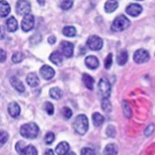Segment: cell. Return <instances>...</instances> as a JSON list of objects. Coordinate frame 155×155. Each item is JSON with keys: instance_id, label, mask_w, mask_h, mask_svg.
<instances>
[{"instance_id": "obj_41", "label": "cell", "mask_w": 155, "mask_h": 155, "mask_svg": "<svg viewBox=\"0 0 155 155\" xmlns=\"http://www.w3.org/2000/svg\"><path fill=\"white\" fill-rule=\"evenodd\" d=\"M6 57H7V54H6L5 51L3 49H0V62L1 63L5 62L6 60Z\"/></svg>"}, {"instance_id": "obj_8", "label": "cell", "mask_w": 155, "mask_h": 155, "mask_svg": "<svg viewBox=\"0 0 155 155\" xmlns=\"http://www.w3.org/2000/svg\"><path fill=\"white\" fill-rule=\"evenodd\" d=\"M34 25H35V18H34L33 15L28 14V15L24 16L22 23H21L22 30L24 32H28L33 29Z\"/></svg>"}, {"instance_id": "obj_10", "label": "cell", "mask_w": 155, "mask_h": 155, "mask_svg": "<svg viewBox=\"0 0 155 155\" xmlns=\"http://www.w3.org/2000/svg\"><path fill=\"white\" fill-rule=\"evenodd\" d=\"M142 6L138 4H130L126 8V12L131 17H138L139 15L142 12Z\"/></svg>"}, {"instance_id": "obj_23", "label": "cell", "mask_w": 155, "mask_h": 155, "mask_svg": "<svg viewBox=\"0 0 155 155\" xmlns=\"http://www.w3.org/2000/svg\"><path fill=\"white\" fill-rule=\"evenodd\" d=\"M92 121H93L94 126L100 127L104 122V117L98 112H96V113H93V115H92Z\"/></svg>"}, {"instance_id": "obj_15", "label": "cell", "mask_w": 155, "mask_h": 155, "mask_svg": "<svg viewBox=\"0 0 155 155\" xmlns=\"http://www.w3.org/2000/svg\"><path fill=\"white\" fill-rule=\"evenodd\" d=\"M70 146L66 141H62L56 147L55 152L58 155H67L69 153Z\"/></svg>"}, {"instance_id": "obj_9", "label": "cell", "mask_w": 155, "mask_h": 155, "mask_svg": "<svg viewBox=\"0 0 155 155\" xmlns=\"http://www.w3.org/2000/svg\"><path fill=\"white\" fill-rule=\"evenodd\" d=\"M60 48H61V53L63 55H65L67 58L72 57L73 54V49H74L72 43L69 42V41H63L60 44Z\"/></svg>"}, {"instance_id": "obj_32", "label": "cell", "mask_w": 155, "mask_h": 155, "mask_svg": "<svg viewBox=\"0 0 155 155\" xmlns=\"http://www.w3.org/2000/svg\"><path fill=\"white\" fill-rule=\"evenodd\" d=\"M44 110L49 115V116H52V115H54V107L53 105V104L52 103H50V102H46L44 104Z\"/></svg>"}, {"instance_id": "obj_24", "label": "cell", "mask_w": 155, "mask_h": 155, "mask_svg": "<svg viewBox=\"0 0 155 155\" xmlns=\"http://www.w3.org/2000/svg\"><path fill=\"white\" fill-rule=\"evenodd\" d=\"M20 155H37V150L32 145H28L20 152Z\"/></svg>"}, {"instance_id": "obj_31", "label": "cell", "mask_w": 155, "mask_h": 155, "mask_svg": "<svg viewBox=\"0 0 155 155\" xmlns=\"http://www.w3.org/2000/svg\"><path fill=\"white\" fill-rule=\"evenodd\" d=\"M73 3H74V0H63L61 3V8L64 11H67L72 8Z\"/></svg>"}, {"instance_id": "obj_45", "label": "cell", "mask_w": 155, "mask_h": 155, "mask_svg": "<svg viewBox=\"0 0 155 155\" xmlns=\"http://www.w3.org/2000/svg\"><path fill=\"white\" fill-rule=\"evenodd\" d=\"M37 2L40 5H45V0H37Z\"/></svg>"}, {"instance_id": "obj_38", "label": "cell", "mask_w": 155, "mask_h": 155, "mask_svg": "<svg viewBox=\"0 0 155 155\" xmlns=\"http://www.w3.org/2000/svg\"><path fill=\"white\" fill-rule=\"evenodd\" d=\"M154 129H155L154 124H150V125H148V126L147 127V128L145 129V131H144L145 135H146V136H149V135H151L153 133Z\"/></svg>"}, {"instance_id": "obj_28", "label": "cell", "mask_w": 155, "mask_h": 155, "mask_svg": "<svg viewBox=\"0 0 155 155\" xmlns=\"http://www.w3.org/2000/svg\"><path fill=\"white\" fill-rule=\"evenodd\" d=\"M24 54H22V52H15L14 54H13V55L11 57V61L13 63H15V64H17V63H20V62H22L23 61V59H24Z\"/></svg>"}, {"instance_id": "obj_34", "label": "cell", "mask_w": 155, "mask_h": 155, "mask_svg": "<svg viewBox=\"0 0 155 155\" xmlns=\"http://www.w3.org/2000/svg\"><path fill=\"white\" fill-rule=\"evenodd\" d=\"M44 140H45L46 144H48V145L52 144V143L54 142V140H55V135H54V134L52 133V132H48V133L45 135Z\"/></svg>"}, {"instance_id": "obj_7", "label": "cell", "mask_w": 155, "mask_h": 155, "mask_svg": "<svg viewBox=\"0 0 155 155\" xmlns=\"http://www.w3.org/2000/svg\"><path fill=\"white\" fill-rule=\"evenodd\" d=\"M149 53L146 49H138L134 54V61L138 64H142L149 61Z\"/></svg>"}, {"instance_id": "obj_40", "label": "cell", "mask_w": 155, "mask_h": 155, "mask_svg": "<svg viewBox=\"0 0 155 155\" xmlns=\"http://www.w3.org/2000/svg\"><path fill=\"white\" fill-rule=\"evenodd\" d=\"M25 147H26V146L24 145V142H23V141H18L17 143V145H16V150H17V152L20 153Z\"/></svg>"}, {"instance_id": "obj_3", "label": "cell", "mask_w": 155, "mask_h": 155, "mask_svg": "<svg viewBox=\"0 0 155 155\" xmlns=\"http://www.w3.org/2000/svg\"><path fill=\"white\" fill-rule=\"evenodd\" d=\"M129 25H130V21L128 20V18L124 15H120L116 17V19L113 21L111 25V29L115 32H120L128 28Z\"/></svg>"}, {"instance_id": "obj_14", "label": "cell", "mask_w": 155, "mask_h": 155, "mask_svg": "<svg viewBox=\"0 0 155 155\" xmlns=\"http://www.w3.org/2000/svg\"><path fill=\"white\" fill-rule=\"evenodd\" d=\"M11 12V6L5 0H0V17H7Z\"/></svg>"}, {"instance_id": "obj_17", "label": "cell", "mask_w": 155, "mask_h": 155, "mask_svg": "<svg viewBox=\"0 0 155 155\" xmlns=\"http://www.w3.org/2000/svg\"><path fill=\"white\" fill-rule=\"evenodd\" d=\"M6 28L10 32H15L18 28V23L17 19L14 17H11L6 21Z\"/></svg>"}, {"instance_id": "obj_22", "label": "cell", "mask_w": 155, "mask_h": 155, "mask_svg": "<svg viewBox=\"0 0 155 155\" xmlns=\"http://www.w3.org/2000/svg\"><path fill=\"white\" fill-rule=\"evenodd\" d=\"M117 8H118V2L116 0H108L104 5V9L108 13H112Z\"/></svg>"}, {"instance_id": "obj_6", "label": "cell", "mask_w": 155, "mask_h": 155, "mask_svg": "<svg viewBox=\"0 0 155 155\" xmlns=\"http://www.w3.org/2000/svg\"><path fill=\"white\" fill-rule=\"evenodd\" d=\"M103 40L97 35H91L87 40V46L93 51H98L103 48Z\"/></svg>"}, {"instance_id": "obj_47", "label": "cell", "mask_w": 155, "mask_h": 155, "mask_svg": "<svg viewBox=\"0 0 155 155\" xmlns=\"http://www.w3.org/2000/svg\"><path fill=\"white\" fill-rule=\"evenodd\" d=\"M138 1H142V0H138Z\"/></svg>"}, {"instance_id": "obj_25", "label": "cell", "mask_w": 155, "mask_h": 155, "mask_svg": "<svg viewBox=\"0 0 155 155\" xmlns=\"http://www.w3.org/2000/svg\"><path fill=\"white\" fill-rule=\"evenodd\" d=\"M103 155H117V147L115 144H108L104 150Z\"/></svg>"}, {"instance_id": "obj_4", "label": "cell", "mask_w": 155, "mask_h": 155, "mask_svg": "<svg viewBox=\"0 0 155 155\" xmlns=\"http://www.w3.org/2000/svg\"><path fill=\"white\" fill-rule=\"evenodd\" d=\"M98 91L103 98H109L110 96L111 86L110 82L106 78H101L98 82Z\"/></svg>"}, {"instance_id": "obj_13", "label": "cell", "mask_w": 155, "mask_h": 155, "mask_svg": "<svg viewBox=\"0 0 155 155\" xmlns=\"http://www.w3.org/2000/svg\"><path fill=\"white\" fill-rule=\"evenodd\" d=\"M84 63H85L86 67L90 68V69H91V70L97 69L98 67V66H99L98 59L93 55H90L88 57H86L85 61H84Z\"/></svg>"}, {"instance_id": "obj_2", "label": "cell", "mask_w": 155, "mask_h": 155, "mask_svg": "<svg viewBox=\"0 0 155 155\" xmlns=\"http://www.w3.org/2000/svg\"><path fill=\"white\" fill-rule=\"evenodd\" d=\"M73 127L75 131L77 132L78 134L83 135L87 132L89 127V121L88 118L84 115H78L76 117L75 121H74V124Z\"/></svg>"}, {"instance_id": "obj_19", "label": "cell", "mask_w": 155, "mask_h": 155, "mask_svg": "<svg viewBox=\"0 0 155 155\" xmlns=\"http://www.w3.org/2000/svg\"><path fill=\"white\" fill-rule=\"evenodd\" d=\"M49 60L51 62H53L55 65H61L63 61V56L62 54L59 51H54L51 54V55L49 56Z\"/></svg>"}, {"instance_id": "obj_37", "label": "cell", "mask_w": 155, "mask_h": 155, "mask_svg": "<svg viewBox=\"0 0 155 155\" xmlns=\"http://www.w3.org/2000/svg\"><path fill=\"white\" fill-rule=\"evenodd\" d=\"M81 155H96L94 150L90 147H84L80 152Z\"/></svg>"}, {"instance_id": "obj_33", "label": "cell", "mask_w": 155, "mask_h": 155, "mask_svg": "<svg viewBox=\"0 0 155 155\" xmlns=\"http://www.w3.org/2000/svg\"><path fill=\"white\" fill-rule=\"evenodd\" d=\"M9 139V134L5 131L0 130V147L5 144Z\"/></svg>"}, {"instance_id": "obj_29", "label": "cell", "mask_w": 155, "mask_h": 155, "mask_svg": "<svg viewBox=\"0 0 155 155\" xmlns=\"http://www.w3.org/2000/svg\"><path fill=\"white\" fill-rule=\"evenodd\" d=\"M101 105H102L103 110L106 112V113L110 112L111 110H112V105H111V103L110 102L109 98H103Z\"/></svg>"}, {"instance_id": "obj_44", "label": "cell", "mask_w": 155, "mask_h": 155, "mask_svg": "<svg viewBox=\"0 0 155 155\" xmlns=\"http://www.w3.org/2000/svg\"><path fill=\"white\" fill-rule=\"evenodd\" d=\"M45 155H54V153L52 149H48L45 152Z\"/></svg>"}, {"instance_id": "obj_1", "label": "cell", "mask_w": 155, "mask_h": 155, "mask_svg": "<svg viewBox=\"0 0 155 155\" xmlns=\"http://www.w3.org/2000/svg\"><path fill=\"white\" fill-rule=\"evenodd\" d=\"M40 129L39 127L35 123V122H29L23 124L21 128H20V134L22 137L26 139H35L37 137L39 134Z\"/></svg>"}, {"instance_id": "obj_26", "label": "cell", "mask_w": 155, "mask_h": 155, "mask_svg": "<svg viewBox=\"0 0 155 155\" xmlns=\"http://www.w3.org/2000/svg\"><path fill=\"white\" fill-rule=\"evenodd\" d=\"M62 33L65 36L67 37H73L76 35L77 30L73 26H66L65 28L62 29Z\"/></svg>"}, {"instance_id": "obj_18", "label": "cell", "mask_w": 155, "mask_h": 155, "mask_svg": "<svg viewBox=\"0 0 155 155\" xmlns=\"http://www.w3.org/2000/svg\"><path fill=\"white\" fill-rule=\"evenodd\" d=\"M26 81L29 86L31 87H36L38 86L40 84V79H39L38 76L35 73H29L26 78Z\"/></svg>"}, {"instance_id": "obj_16", "label": "cell", "mask_w": 155, "mask_h": 155, "mask_svg": "<svg viewBox=\"0 0 155 155\" xmlns=\"http://www.w3.org/2000/svg\"><path fill=\"white\" fill-rule=\"evenodd\" d=\"M10 80H11V85L16 89L17 91H19V92H23V91H25V86H24V84H23L22 81H21L20 79H18L17 77L11 78Z\"/></svg>"}, {"instance_id": "obj_39", "label": "cell", "mask_w": 155, "mask_h": 155, "mask_svg": "<svg viewBox=\"0 0 155 155\" xmlns=\"http://www.w3.org/2000/svg\"><path fill=\"white\" fill-rule=\"evenodd\" d=\"M107 134L109 135V136H110V137H115V134H116V129H115V127L114 126H109L108 128H107Z\"/></svg>"}, {"instance_id": "obj_46", "label": "cell", "mask_w": 155, "mask_h": 155, "mask_svg": "<svg viewBox=\"0 0 155 155\" xmlns=\"http://www.w3.org/2000/svg\"><path fill=\"white\" fill-rule=\"evenodd\" d=\"M67 155H76V154H75V153H74L73 152H69V153H68Z\"/></svg>"}, {"instance_id": "obj_30", "label": "cell", "mask_w": 155, "mask_h": 155, "mask_svg": "<svg viewBox=\"0 0 155 155\" xmlns=\"http://www.w3.org/2000/svg\"><path fill=\"white\" fill-rule=\"evenodd\" d=\"M122 110H123V114L127 118H130L132 116V111L130 109V106L127 104V101H123L122 102Z\"/></svg>"}, {"instance_id": "obj_20", "label": "cell", "mask_w": 155, "mask_h": 155, "mask_svg": "<svg viewBox=\"0 0 155 155\" xmlns=\"http://www.w3.org/2000/svg\"><path fill=\"white\" fill-rule=\"evenodd\" d=\"M128 60V54L126 50H122L119 52V54L116 56V61L120 66H123L127 63Z\"/></svg>"}, {"instance_id": "obj_42", "label": "cell", "mask_w": 155, "mask_h": 155, "mask_svg": "<svg viewBox=\"0 0 155 155\" xmlns=\"http://www.w3.org/2000/svg\"><path fill=\"white\" fill-rule=\"evenodd\" d=\"M5 37V29L3 26H0V40H3Z\"/></svg>"}, {"instance_id": "obj_43", "label": "cell", "mask_w": 155, "mask_h": 155, "mask_svg": "<svg viewBox=\"0 0 155 155\" xmlns=\"http://www.w3.org/2000/svg\"><path fill=\"white\" fill-rule=\"evenodd\" d=\"M56 41V37L54 35H51L49 38H48V42H49L50 44H54V43H55Z\"/></svg>"}, {"instance_id": "obj_5", "label": "cell", "mask_w": 155, "mask_h": 155, "mask_svg": "<svg viewBox=\"0 0 155 155\" xmlns=\"http://www.w3.org/2000/svg\"><path fill=\"white\" fill-rule=\"evenodd\" d=\"M16 10L18 15L26 16L31 11V5L28 0H18L16 6Z\"/></svg>"}, {"instance_id": "obj_36", "label": "cell", "mask_w": 155, "mask_h": 155, "mask_svg": "<svg viewBox=\"0 0 155 155\" xmlns=\"http://www.w3.org/2000/svg\"><path fill=\"white\" fill-rule=\"evenodd\" d=\"M112 54H109V55L106 57L105 61H104V67L106 69H109L110 68L111 65H112V62H113V59H112Z\"/></svg>"}, {"instance_id": "obj_21", "label": "cell", "mask_w": 155, "mask_h": 155, "mask_svg": "<svg viewBox=\"0 0 155 155\" xmlns=\"http://www.w3.org/2000/svg\"><path fill=\"white\" fill-rule=\"evenodd\" d=\"M82 80H83L84 85L86 86V88L89 90H93L94 88V78L90 76L87 73H84L83 77H82Z\"/></svg>"}, {"instance_id": "obj_11", "label": "cell", "mask_w": 155, "mask_h": 155, "mask_svg": "<svg viewBox=\"0 0 155 155\" xmlns=\"http://www.w3.org/2000/svg\"><path fill=\"white\" fill-rule=\"evenodd\" d=\"M40 74L41 76L43 78L46 80H49L51 78L54 77V74H55V72L54 70L50 67V66H47L45 65L43 67H41L40 69Z\"/></svg>"}, {"instance_id": "obj_27", "label": "cell", "mask_w": 155, "mask_h": 155, "mask_svg": "<svg viewBox=\"0 0 155 155\" xmlns=\"http://www.w3.org/2000/svg\"><path fill=\"white\" fill-rule=\"evenodd\" d=\"M49 95L52 98L58 100L62 97V91L58 87H54V88L50 89Z\"/></svg>"}, {"instance_id": "obj_12", "label": "cell", "mask_w": 155, "mask_h": 155, "mask_svg": "<svg viewBox=\"0 0 155 155\" xmlns=\"http://www.w3.org/2000/svg\"><path fill=\"white\" fill-rule=\"evenodd\" d=\"M8 112L9 114L12 116L13 118H17L18 116H20V113H21V108L19 104L16 103V102H12L11 103L9 106H8Z\"/></svg>"}, {"instance_id": "obj_35", "label": "cell", "mask_w": 155, "mask_h": 155, "mask_svg": "<svg viewBox=\"0 0 155 155\" xmlns=\"http://www.w3.org/2000/svg\"><path fill=\"white\" fill-rule=\"evenodd\" d=\"M62 115L64 116V118H66V119H70L72 116V110H71V109L68 108V107H64V108L62 109Z\"/></svg>"}]
</instances>
